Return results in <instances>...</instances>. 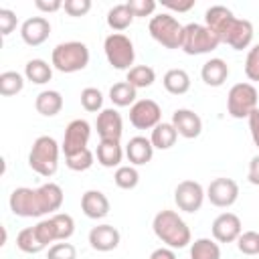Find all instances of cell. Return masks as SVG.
I'll return each mask as SVG.
<instances>
[{
	"label": "cell",
	"mask_w": 259,
	"mask_h": 259,
	"mask_svg": "<svg viewBox=\"0 0 259 259\" xmlns=\"http://www.w3.org/2000/svg\"><path fill=\"white\" fill-rule=\"evenodd\" d=\"M125 156L130 160L132 166H144L152 160L154 156V146L150 142V138H144V136H136L127 142L125 146Z\"/></svg>",
	"instance_id": "20"
},
{
	"label": "cell",
	"mask_w": 259,
	"mask_h": 259,
	"mask_svg": "<svg viewBox=\"0 0 259 259\" xmlns=\"http://www.w3.org/2000/svg\"><path fill=\"white\" fill-rule=\"evenodd\" d=\"M95 156H97V162H99L103 168H113V166H119V162H121V158H123V150H121L119 142L101 140V142L97 144Z\"/></svg>",
	"instance_id": "23"
},
{
	"label": "cell",
	"mask_w": 259,
	"mask_h": 259,
	"mask_svg": "<svg viewBox=\"0 0 259 259\" xmlns=\"http://www.w3.org/2000/svg\"><path fill=\"white\" fill-rule=\"evenodd\" d=\"M8 204H10V210L22 219L42 217L51 212L55 214V210H59L63 204V188L55 182H47L38 188L20 186L12 190Z\"/></svg>",
	"instance_id": "1"
},
{
	"label": "cell",
	"mask_w": 259,
	"mask_h": 259,
	"mask_svg": "<svg viewBox=\"0 0 259 259\" xmlns=\"http://www.w3.org/2000/svg\"><path fill=\"white\" fill-rule=\"evenodd\" d=\"M24 89V77L16 71H4L0 75V95L12 97Z\"/></svg>",
	"instance_id": "33"
},
{
	"label": "cell",
	"mask_w": 259,
	"mask_h": 259,
	"mask_svg": "<svg viewBox=\"0 0 259 259\" xmlns=\"http://www.w3.org/2000/svg\"><path fill=\"white\" fill-rule=\"evenodd\" d=\"M148 30L156 42H160L164 49H180L182 47V34L184 26L172 16L170 12H160L150 18Z\"/></svg>",
	"instance_id": "5"
},
{
	"label": "cell",
	"mask_w": 259,
	"mask_h": 259,
	"mask_svg": "<svg viewBox=\"0 0 259 259\" xmlns=\"http://www.w3.org/2000/svg\"><path fill=\"white\" fill-rule=\"evenodd\" d=\"M235 18V14L227 8V6H210L206 12H204V24L212 30V32H217V36L221 38V34L225 32V28L229 26V22Z\"/></svg>",
	"instance_id": "24"
},
{
	"label": "cell",
	"mask_w": 259,
	"mask_h": 259,
	"mask_svg": "<svg viewBox=\"0 0 259 259\" xmlns=\"http://www.w3.org/2000/svg\"><path fill=\"white\" fill-rule=\"evenodd\" d=\"M219 45H221V38L206 24L190 22V24L184 26L182 47L180 49L186 55H206V53L214 51Z\"/></svg>",
	"instance_id": "6"
},
{
	"label": "cell",
	"mask_w": 259,
	"mask_h": 259,
	"mask_svg": "<svg viewBox=\"0 0 259 259\" xmlns=\"http://www.w3.org/2000/svg\"><path fill=\"white\" fill-rule=\"evenodd\" d=\"M249 182L259 186V156H253L249 162Z\"/></svg>",
	"instance_id": "48"
},
{
	"label": "cell",
	"mask_w": 259,
	"mask_h": 259,
	"mask_svg": "<svg viewBox=\"0 0 259 259\" xmlns=\"http://www.w3.org/2000/svg\"><path fill=\"white\" fill-rule=\"evenodd\" d=\"M65 164L73 172H85V170H89L93 166V152L87 148V150L77 152L73 156H65Z\"/></svg>",
	"instance_id": "36"
},
{
	"label": "cell",
	"mask_w": 259,
	"mask_h": 259,
	"mask_svg": "<svg viewBox=\"0 0 259 259\" xmlns=\"http://www.w3.org/2000/svg\"><path fill=\"white\" fill-rule=\"evenodd\" d=\"M257 89L251 83H235L227 95L229 115L235 119L249 117L257 109Z\"/></svg>",
	"instance_id": "8"
},
{
	"label": "cell",
	"mask_w": 259,
	"mask_h": 259,
	"mask_svg": "<svg viewBox=\"0 0 259 259\" xmlns=\"http://www.w3.org/2000/svg\"><path fill=\"white\" fill-rule=\"evenodd\" d=\"M113 182H115V186L121 188V190H132V188L138 186L140 174H138L136 166H132V164H130V166H117V170H115V174H113Z\"/></svg>",
	"instance_id": "34"
},
{
	"label": "cell",
	"mask_w": 259,
	"mask_h": 259,
	"mask_svg": "<svg viewBox=\"0 0 259 259\" xmlns=\"http://www.w3.org/2000/svg\"><path fill=\"white\" fill-rule=\"evenodd\" d=\"M237 247L245 255H257L259 253V233L255 231H245L237 239Z\"/></svg>",
	"instance_id": "38"
},
{
	"label": "cell",
	"mask_w": 259,
	"mask_h": 259,
	"mask_svg": "<svg viewBox=\"0 0 259 259\" xmlns=\"http://www.w3.org/2000/svg\"><path fill=\"white\" fill-rule=\"evenodd\" d=\"M206 198L219 208L233 206L239 198V184L233 178H214L206 186Z\"/></svg>",
	"instance_id": "12"
},
{
	"label": "cell",
	"mask_w": 259,
	"mask_h": 259,
	"mask_svg": "<svg viewBox=\"0 0 259 259\" xmlns=\"http://www.w3.org/2000/svg\"><path fill=\"white\" fill-rule=\"evenodd\" d=\"M95 127H97V134H99L101 140L119 142L121 140V134H123V119H121V115H119L117 109L107 107V109H101L97 113Z\"/></svg>",
	"instance_id": "14"
},
{
	"label": "cell",
	"mask_w": 259,
	"mask_h": 259,
	"mask_svg": "<svg viewBox=\"0 0 259 259\" xmlns=\"http://www.w3.org/2000/svg\"><path fill=\"white\" fill-rule=\"evenodd\" d=\"M16 247H18L22 253H30V255L40 253V251L45 249V245L40 243V239H38L34 227H26V229H22V231L16 235Z\"/></svg>",
	"instance_id": "32"
},
{
	"label": "cell",
	"mask_w": 259,
	"mask_h": 259,
	"mask_svg": "<svg viewBox=\"0 0 259 259\" xmlns=\"http://www.w3.org/2000/svg\"><path fill=\"white\" fill-rule=\"evenodd\" d=\"M243 233L241 219L235 212H223L212 221V237L217 243H233Z\"/></svg>",
	"instance_id": "15"
},
{
	"label": "cell",
	"mask_w": 259,
	"mask_h": 259,
	"mask_svg": "<svg viewBox=\"0 0 259 259\" xmlns=\"http://www.w3.org/2000/svg\"><path fill=\"white\" fill-rule=\"evenodd\" d=\"M190 259H221V247L212 239H196L190 245Z\"/></svg>",
	"instance_id": "31"
},
{
	"label": "cell",
	"mask_w": 259,
	"mask_h": 259,
	"mask_svg": "<svg viewBox=\"0 0 259 259\" xmlns=\"http://www.w3.org/2000/svg\"><path fill=\"white\" fill-rule=\"evenodd\" d=\"M34 6L42 12H57L63 8V2L61 0H49V2L47 0H34Z\"/></svg>",
	"instance_id": "47"
},
{
	"label": "cell",
	"mask_w": 259,
	"mask_h": 259,
	"mask_svg": "<svg viewBox=\"0 0 259 259\" xmlns=\"http://www.w3.org/2000/svg\"><path fill=\"white\" fill-rule=\"evenodd\" d=\"M51 63L61 73H77L89 65V49L85 42L67 40L53 49Z\"/></svg>",
	"instance_id": "4"
},
{
	"label": "cell",
	"mask_w": 259,
	"mask_h": 259,
	"mask_svg": "<svg viewBox=\"0 0 259 259\" xmlns=\"http://www.w3.org/2000/svg\"><path fill=\"white\" fill-rule=\"evenodd\" d=\"M245 75L251 81H259V42L253 45L245 59Z\"/></svg>",
	"instance_id": "41"
},
{
	"label": "cell",
	"mask_w": 259,
	"mask_h": 259,
	"mask_svg": "<svg viewBox=\"0 0 259 259\" xmlns=\"http://www.w3.org/2000/svg\"><path fill=\"white\" fill-rule=\"evenodd\" d=\"M24 77L34 85H45L53 79V67L42 59H30L24 65Z\"/></svg>",
	"instance_id": "25"
},
{
	"label": "cell",
	"mask_w": 259,
	"mask_h": 259,
	"mask_svg": "<svg viewBox=\"0 0 259 259\" xmlns=\"http://www.w3.org/2000/svg\"><path fill=\"white\" fill-rule=\"evenodd\" d=\"M200 77H202V81L208 87H221L227 81V77H229V65H227V61H223L219 57L217 59H208L202 65V69H200Z\"/></svg>",
	"instance_id": "21"
},
{
	"label": "cell",
	"mask_w": 259,
	"mask_h": 259,
	"mask_svg": "<svg viewBox=\"0 0 259 259\" xmlns=\"http://www.w3.org/2000/svg\"><path fill=\"white\" fill-rule=\"evenodd\" d=\"M51 221L55 225V231H57V241H67L73 237L75 233V221L71 214L67 212H55L51 214Z\"/></svg>",
	"instance_id": "35"
},
{
	"label": "cell",
	"mask_w": 259,
	"mask_h": 259,
	"mask_svg": "<svg viewBox=\"0 0 259 259\" xmlns=\"http://www.w3.org/2000/svg\"><path fill=\"white\" fill-rule=\"evenodd\" d=\"M59 150L61 148L55 138H51V136L36 138L28 152V166L36 174L51 178L59 168Z\"/></svg>",
	"instance_id": "3"
},
{
	"label": "cell",
	"mask_w": 259,
	"mask_h": 259,
	"mask_svg": "<svg viewBox=\"0 0 259 259\" xmlns=\"http://www.w3.org/2000/svg\"><path fill=\"white\" fill-rule=\"evenodd\" d=\"M103 51H105L107 63L113 69H117V71H130L132 69L134 59H136V51H134V42L130 40V36H125L121 32H111L103 40Z\"/></svg>",
	"instance_id": "7"
},
{
	"label": "cell",
	"mask_w": 259,
	"mask_h": 259,
	"mask_svg": "<svg viewBox=\"0 0 259 259\" xmlns=\"http://www.w3.org/2000/svg\"><path fill=\"white\" fill-rule=\"evenodd\" d=\"M154 235L170 249H184L190 241V229L176 210H160L152 221Z\"/></svg>",
	"instance_id": "2"
},
{
	"label": "cell",
	"mask_w": 259,
	"mask_h": 259,
	"mask_svg": "<svg viewBox=\"0 0 259 259\" xmlns=\"http://www.w3.org/2000/svg\"><path fill=\"white\" fill-rule=\"evenodd\" d=\"M150 259H176V255L170 247H160L150 255Z\"/></svg>",
	"instance_id": "49"
},
{
	"label": "cell",
	"mask_w": 259,
	"mask_h": 259,
	"mask_svg": "<svg viewBox=\"0 0 259 259\" xmlns=\"http://www.w3.org/2000/svg\"><path fill=\"white\" fill-rule=\"evenodd\" d=\"M253 40V24L245 18H233L229 22V26L225 28V32L221 34V42L229 45L235 51H243L251 45Z\"/></svg>",
	"instance_id": "13"
},
{
	"label": "cell",
	"mask_w": 259,
	"mask_h": 259,
	"mask_svg": "<svg viewBox=\"0 0 259 259\" xmlns=\"http://www.w3.org/2000/svg\"><path fill=\"white\" fill-rule=\"evenodd\" d=\"M47 259H77V249H75V245L61 241V243H55L49 247Z\"/></svg>",
	"instance_id": "40"
},
{
	"label": "cell",
	"mask_w": 259,
	"mask_h": 259,
	"mask_svg": "<svg viewBox=\"0 0 259 259\" xmlns=\"http://www.w3.org/2000/svg\"><path fill=\"white\" fill-rule=\"evenodd\" d=\"M168 10H174V12H188L190 8H194V0H184V2H172V0H164L162 2Z\"/></svg>",
	"instance_id": "46"
},
{
	"label": "cell",
	"mask_w": 259,
	"mask_h": 259,
	"mask_svg": "<svg viewBox=\"0 0 259 259\" xmlns=\"http://www.w3.org/2000/svg\"><path fill=\"white\" fill-rule=\"evenodd\" d=\"M119 239L121 235L113 225H97L89 231V245L101 253L113 251L119 245Z\"/></svg>",
	"instance_id": "18"
},
{
	"label": "cell",
	"mask_w": 259,
	"mask_h": 259,
	"mask_svg": "<svg viewBox=\"0 0 259 259\" xmlns=\"http://www.w3.org/2000/svg\"><path fill=\"white\" fill-rule=\"evenodd\" d=\"M247 119H249V132H251L253 144L259 148V109H255Z\"/></svg>",
	"instance_id": "45"
},
{
	"label": "cell",
	"mask_w": 259,
	"mask_h": 259,
	"mask_svg": "<svg viewBox=\"0 0 259 259\" xmlns=\"http://www.w3.org/2000/svg\"><path fill=\"white\" fill-rule=\"evenodd\" d=\"M63 8L69 16H85L91 10V0H65Z\"/></svg>",
	"instance_id": "42"
},
{
	"label": "cell",
	"mask_w": 259,
	"mask_h": 259,
	"mask_svg": "<svg viewBox=\"0 0 259 259\" xmlns=\"http://www.w3.org/2000/svg\"><path fill=\"white\" fill-rule=\"evenodd\" d=\"M34 107H36V111L40 115L53 117V115H57L63 109V95L59 91H55V89H45V91H40L36 95Z\"/></svg>",
	"instance_id": "22"
},
{
	"label": "cell",
	"mask_w": 259,
	"mask_h": 259,
	"mask_svg": "<svg viewBox=\"0 0 259 259\" xmlns=\"http://www.w3.org/2000/svg\"><path fill=\"white\" fill-rule=\"evenodd\" d=\"M134 14H132V10L127 8V4L123 2V4H115L113 8H109V12H107V16H105V20H107V26L111 28V30H115V32H121V30H125L132 22H134Z\"/></svg>",
	"instance_id": "28"
},
{
	"label": "cell",
	"mask_w": 259,
	"mask_h": 259,
	"mask_svg": "<svg viewBox=\"0 0 259 259\" xmlns=\"http://www.w3.org/2000/svg\"><path fill=\"white\" fill-rule=\"evenodd\" d=\"M164 89L172 95H184L190 89V75L184 69H170L164 73Z\"/></svg>",
	"instance_id": "26"
},
{
	"label": "cell",
	"mask_w": 259,
	"mask_h": 259,
	"mask_svg": "<svg viewBox=\"0 0 259 259\" xmlns=\"http://www.w3.org/2000/svg\"><path fill=\"white\" fill-rule=\"evenodd\" d=\"M91 138V125L85 119H73L67 127H65V138H63V154L65 156H73L77 152L87 150Z\"/></svg>",
	"instance_id": "11"
},
{
	"label": "cell",
	"mask_w": 259,
	"mask_h": 259,
	"mask_svg": "<svg viewBox=\"0 0 259 259\" xmlns=\"http://www.w3.org/2000/svg\"><path fill=\"white\" fill-rule=\"evenodd\" d=\"M162 121V109L154 99H138L130 107V123L136 130H154Z\"/></svg>",
	"instance_id": "9"
},
{
	"label": "cell",
	"mask_w": 259,
	"mask_h": 259,
	"mask_svg": "<svg viewBox=\"0 0 259 259\" xmlns=\"http://www.w3.org/2000/svg\"><path fill=\"white\" fill-rule=\"evenodd\" d=\"M81 210L89 219H103L109 214V200L101 190H87L81 196Z\"/></svg>",
	"instance_id": "19"
},
{
	"label": "cell",
	"mask_w": 259,
	"mask_h": 259,
	"mask_svg": "<svg viewBox=\"0 0 259 259\" xmlns=\"http://www.w3.org/2000/svg\"><path fill=\"white\" fill-rule=\"evenodd\" d=\"M16 14L8 8H0V34L2 36H8L14 28H16Z\"/></svg>",
	"instance_id": "44"
},
{
	"label": "cell",
	"mask_w": 259,
	"mask_h": 259,
	"mask_svg": "<svg viewBox=\"0 0 259 259\" xmlns=\"http://www.w3.org/2000/svg\"><path fill=\"white\" fill-rule=\"evenodd\" d=\"M51 34V22L45 16H32L26 18L20 26V36L28 47H38L42 45Z\"/></svg>",
	"instance_id": "16"
},
{
	"label": "cell",
	"mask_w": 259,
	"mask_h": 259,
	"mask_svg": "<svg viewBox=\"0 0 259 259\" xmlns=\"http://www.w3.org/2000/svg\"><path fill=\"white\" fill-rule=\"evenodd\" d=\"M204 196H206V192L200 186V182H196V180H182L174 188V202L184 212L200 210V206L204 202Z\"/></svg>",
	"instance_id": "10"
},
{
	"label": "cell",
	"mask_w": 259,
	"mask_h": 259,
	"mask_svg": "<svg viewBox=\"0 0 259 259\" xmlns=\"http://www.w3.org/2000/svg\"><path fill=\"white\" fill-rule=\"evenodd\" d=\"M125 4H127V8L132 10L134 16H150L156 10L154 0H127Z\"/></svg>",
	"instance_id": "43"
},
{
	"label": "cell",
	"mask_w": 259,
	"mask_h": 259,
	"mask_svg": "<svg viewBox=\"0 0 259 259\" xmlns=\"http://www.w3.org/2000/svg\"><path fill=\"white\" fill-rule=\"evenodd\" d=\"M172 125L176 127L178 136L186 140H194L202 132V119L192 109H176L172 113Z\"/></svg>",
	"instance_id": "17"
},
{
	"label": "cell",
	"mask_w": 259,
	"mask_h": 259,
	"mask_svg": "<svg viewBox=\"0 0 259 259\" xmlns=\"http://www.w3.org/2000/svg\"><path fill=\"white\" fill-rule=\"evenodd\" d=\"M34 231H36V235H38V239H40V243L45 247H49V243H55L57 241V231H55V225H53L51 217L38 221L34 225Z\"/></svg>",
	"instance_id": "39"
},
{
	"label": "cell",
	"mask_w": 259,
	"mask_h": 259,
	"mask_svg": "<svg viewBox=\"0 0 259 259\" xmlns=\"http://www.w3.org/2000/svg\"><path fill=\"white\" fill-rule=\"evenodd\" d=\"M176 138H178V132H176V127L172 125V121H170V123L160 121V123L152 130L150 142H152V146L158 148V150H168V148H172V146L176 144Z\"/></svg>",
	"instance_id": "27"
},
{
	"label": "cell",
	"mask_w": 259,
	"mask_h": 259,
	"mask_svg": "<svg viewBox=\"0 0 259 259\" xmlns=\"http://www.w3.org/2000/svg\"><path fill=\"white\" fill-rule=\"evenodd\" d=\"M81 105H83V109L89 111V113L99 111L101 105H103V95H101V91H99L97 87H85V89L81 91Z\"/></svg>",
	"instance_id": "37"
},
{
	"label": "cell",
	"mask_w": 259,
	"mask_h": 259,
	"mask_svg": "<svg viewBox=\"0 0 259 259\" xmlns=\"http://www.w3.org/2000/svg\"><path fill=\"white\" fill-rule=\"evenodd\" d=\"M125 81L130 85H134L136 89H144V87H150L156 81V71L150 65H136L127 71Z\"/></svg>",
	"instance_id": "30"
},
{
	"label": "cell",
	"mask_w": 259,
	"mask_h": 259,
	"mask_svg": "<svg viewBox=\"0 0 259 259\" xmlns=\"http://www.w3.org/2000/svg\"><path fill=\"white\" fill-rule=\"evenodd\" d=\"M138 89L134 85H130L127 81H119V83H113L111 89H109V99L115 107H127V105H134L136 103V95Z\"/></svg>",
	"instance_id": "29"
}]
</instances>
